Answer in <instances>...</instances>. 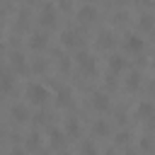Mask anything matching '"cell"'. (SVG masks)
Instances as JSON below:
<instances>
[{
  "mask_svg": "<svg viewBox=\"0 0 155 155\" xmlns=\"http://www.w3.org/2000/svg\"><path fill=\"white\" fill-rule=\"evenodd\" d=\"M10 155H24V150H19V148H12V153Z\"/></svg>",
  "mask_w": 155,
  "mask_h": 155,
  "instance_id": "cell-27",
  "label": "cell"
},
{
  "mask_svg": "<svg viewBox=\"0 0 155 155\" xmlns=\"http://www.w3.org/2000/svg\"><path fill=\"white\" fill-rule=\"evenodd\" d=\"M56 19H58V10L48 2V5H44L41 7V15H39V22L44 24V27H53L56 24Z\"/></svg>",
  "mask_w": 155,
  "mask_h": 155,
  "instance_id": "cell-3",
  "label": "cell"
},
{
  "mask_svg": "<svg viewBox=\"0 0 155 155\" xmlns=\"http://www.w3.org/2000/svg\"><path fill=\"white\" fill-rule=\"evenodd\" d=\"M68 68H70V61L65 56H61V70H68Z\"/></svg>",
  "mask_w": 155,
  "mask_h": 155,
  "instance_id": "cell-24",
  "label": "cell"
},
{
  "mask_svg": "<svg viewBox=\"0 0 155 155\" xmlns=\"http://www.w3.org/2000/svg\"><path fill=\"white\" fill-rule=\"evenodd\" d=\"M143 46H145V41H143L140 36H136V34H128V36H126V48H128L131 53H140Z\"/></svg>",
  "mask_w": 155,
  "mask_h": 155,
  "instance_id": "cell-6",
  "label": "cell"
},
{
  "mask_svg": "<svg viewBox=\"0 0 155 155\" xmlns=\"http://www.w3.org/2000/svg\"><path fill=\"white\" fill-rule=\"evenodd\" d=\"M126 85H128V90H136V87L140 85V75H138V73H131V75H128V82H126Z\"/></svg>",
  "mask_w": 155,
  "mask_h": 155,
  "instance_id": "cell-21",
  "label": "cell"
},
{
  "mask_svg": "<svg viewBox=\"0 0 155 155\" xmlns=\"http://www.w3.org/2000/svg\"><path fill=\"white\" fill-rule=\"evenodd\" d=\"M2 48H5V46H2V44H0V53H2Z\"/></svg>",
  "mask_w": 155,
  "mask_h": 155,
  "instance_id": "cell-30",
  "label": "cell"
},
{
  "mask_svg": "<svg viewBox=\"0 0 155 155\" xmlns=\"http://www.w3.org/2000/svg\"><path fill=\"white\" fill-rule=\"evenodd\" d=\"M150 128H153V131H155V116H153V119H150Z\"/></svg>",
  "mask_w": 155,
  "mask_h": 155,
  "instance_id": "cell-28",
  "label": "cell"
},
{
  "mask_svg": "<svg viewBox=\"0 0 155 155\" xmlns=\"http://www.w3.org/2000/svg\"><path fill=\"white\" fill-rule=\"evenodd\" d=\"M124 65H126V61H124L121 56H111V58H109V70H111V73L124 70Z\"/></svg>",
  "mask_w": 155,
  "mask_h": 155,
  "instance_id": "cell-14",
  "label": "cell"
},
{
  "mask_svg": "<svg viewBox=\"0 0 155 155\" xmlns=\"http://www.w3.org/2000/svg\"><path fill=\"white\" fill-rule=\"evenodd\" d=\"M61 155H73V153H61Z\"/></svg>",
  "mask_w": 155,
  "mask_h": 155,
  "instance_id": "cell-31",
  "label": "cell"
},
{
  "mask_svg": "<svg viewBox=\"0 0 155 155\" xmlns=\"http://www.w3.org/2000/svg\"><path fill=\"white\" fill-rule=\"evenodd\" d=\"M136 116H140V119H153V116H155V104H153V102H140L138 109H136Z\"/></svg>",
  "mask_w": 155,
  "mask_h": 155,
  "instance_id": "cell-8",
  "label": "cell"
},
{
  "mask_svg": "<svg viewBox=\"0 0 155 155\" xmlns=\"http://www.w3.org/2000/svg\"><path fill=\"white\" fill-rule=\"evenodd\" d=\"M12 68L19 70V73L27 70V63H24V56H22V53H15V56H12Z\"/></svg>",
  "mask_w": 155,
  "mask_h": 155,
  "instance_id": "cell-17",
  "label": "cell"
},
{
  "mask_svg": "<svg viewBox=\"0 0 155 155\" xmlns=\"http://www.w3.org/2000/svg\"><path fill=\"white\" fill-rule=\"evenodd\" d=\"M138 24H140V29H143V31H150V29H155V19H153L150 15H143Z\"/></svg>",
  "mask_w": 155,
  "mask_h": 155,
  "instance_id": "cell-19",
  "label": "cell"
},
{
  "mask_svg": "<svg viewBox=\"0 0 155 155\" xmlns=\"http://www.w3.org/2000/svg\"><path fill=\"white\" fill-rule=\"evenodd\" d=\"M92 107H94L97 111H107V109L111 107V102H109V97H107L104 92H97V94H92Z\"/></svg>",
  "mask_w": 155,
  "mask_h": 155,
  "instance_id": "cell-7",
  "label": "cell"
},
{
  "mask_svg": "<svg viewBox=\"0 0 155 155\" xmlns=\"http://www.w3.org/2000/svg\"><path fill=\"white\" fill-rule=\"evenodd\" d=\"M70 102H73L70 99V90L68 87H58L56 90V104L58 107H70Z\"/></svg>",
  "mask_w": 155,
  "mask_h": 155,
  "instance_id": "cell-10",
  "label": "cell"
},
{
  "mask_svg": "<svg viewBox=\"0 0 155 155\" xmlns=\"http://www.w3.org/2000/svg\"><path fill=\"white\" fill-rule=\"evenodd\" d=\"M0 140H2V128H0Z\"/></svg>",
  "mask_w": 155,
  "mask_h": 155,
  "instance_id": "cell-29",
  "label": "cell"
},
{
  "mask_svg": "<svg viewBox=\"0 0 155 155\" xmlns=\"http://www.w3.org/2000/svg\"><path fill=\"white\" fill-rule=\"evenodd\" d=\"M65 131H68V136H80V124L75 121V119H68V124H65Z\"/></svg>",
  "mask_w": 155,
  "mask_h": 155,
  "instance_id": "cell-20",
  "label": "cell"
},
{
  "mask_svg": "<svg viewBox=\"0 0 155 155\" xmlns=\"http://www.w3.org/2000/svg\"><path fill=\"white\" fill-rule=\"evenodd\" d=\"M92 131H94V136H107V133H109V124H107L104 119H99V121H94Z\"/></svg>",
  "mask_w": 155,
  "mask_h": 155,
  "instance_id": "cell-15",
  "label": "cell"
},
{
  "mask_svg": "<svg viewBox=\"0 0 155 155\" xmlns=\"http://www.w3.org/2000/svg\"><path fill=\"white\" fill-rule=\"evenodd\" d=\"M27 97H29L31 104H44L48 99V90L44 85H39V82H29L27 85Z\"/></svg>",
  "mask_w": 155,
  "mask_h": 155,
  "instance_id": "cell-2",
  "label": "cell"
},
{
  "mask_svg": "<svg viewBox=\"0 0 155 155\" xmlns=\"http://www.w3.org/2000/svg\"><path fill=\"white\" fill-rule=\"evenodd\" d=\"M12 90V78L7 70H0V92H10Z\"/></svg>",
  "mask_w": 155,
  "mask_h": 155,
  "instance_id": "cell-13",
  "label": "cell"
},
{
  "mask_svg": "<svg viewBox=\"0 0 155 155\" xmlns=\"http://www.w3.org/2000/svg\"><path fill=\"white\" fill-rule=\"evenodd\" d=\"M27 148L29 150H39L41 148V136L39 133H29L27 136Z\"/></svg>",
  "mask_w": 155,
  "mask_h": 155,
  "instance_id": "cell-16",
  "label": "cell"
},
{
  "mask_svg": "<svg viewBox=\"0 0 155 155\" xmlns=\"http://www.w3.org/2000/svg\"><path fill=\"white\" fill-rule=\"evenodd\" d=\"M63 143H65V136L53 128V131H51V145H53V148H63Z\"/></svg>",
  "mask_w": 155,
  "mask_h": 155,
  "instance_id": "cell-18",
  "label": "cell"
},
{
  "mask_svg": "<svg viewBox=\"0 0 155 155\" xmlns=\"http://www.w3.org/2000/svg\"><path fill=\"white\" fill-rule=\"evenodd\" d=\"M116 143H119V145H126V143H128V133H126V131H121V133L116 136Z\"/></svg>",
  "mask_w": 155,
  "mask_h": 155,
  "instance_id": "cell-23",
  "label": "cell"
},
{
  "mask_svg": "<svg viewBox=\"0 0 155 155\" xmlns=\"http://www.w3.org/2000/svg\"><path fill=\"white\" fill-rule=\"evenodd\" d=\"M10 114H12V119H15V121H19V124H24V121L29 119V111H27V107H24V104H15V107L10 109Z\"/></svg>",
  "mask_w": 155,
  "mask_h": 155,
  "instance_id": "cell-11",
  "label": "cell"
},
{
  "mask_svg": "<svg viewBox=\"0 0 155 155\" xmlns=\"http://www.w3.org/2000/svg\"><path fill=\"white\" fill-rule=\"evenodd\" d=\"M82 155H97V148H94V143L85 140V143H82Z\"/></svg>",
  "mask_w": 155,
  "mask_h": 155,
  "instance_id": "cell-22",
  "label": "cell"
},
{
  "mask_svg": "<svg viewBox=\"0 0 155 155\" xmlns=\"http://www.w3.org/2000/svg\"><path fill=\"white\" fill-rule=\"evenodd\" d=\"M75 63H78V68H80L85 75H94V73H97V61H94V56L87 53V51H78Z\"/></svg>",
  "mask_w": 155,
  "mask_h": 155,
  "instance_id": "cell-1",
  "label": "cell"
},
{
  "mask_svg": "<svg viewBox=\"0 0 155 155\" xmlns=\"http://www.w3.org/2000/svg\"><path fill=\"white\" fill-rule=\"evenodd\" d=\"M61 41H63V46H68V48L82 46V36H80V31H75V29H65V31L61 34Z\"/></svg>",
  "mask_w": 155,
  "mask_h": 155,
  "instance_id": "cell-4",
  "label": "cell"
},
{
  "mask_svg": "<svg viewBox=\"0 0 155 155\" xmlns=\"http://www.w3.org/2000/svg\"><path fill=\"white\" fill-rule=\"evenodd\" d=\"M78 19L85 22V24L94 22V19H97V7H94V5H80V7H78Z\"/></svg>",
  "mask_w": 155,
  "mask_h": 155,
  "instance_id": "cell-5",
  "label": "cell"
},
{
  "mask_svg": "<svg viewBox=\"0 0 155 155\" xmlns=\"http://www.w3.org/2000/svg\"><path fill=\"white\" fill-rule=\"evenodd\" d=\"M128 155H133V153H128Z\"/></svg>",
  "mask_w": 155,
  "mask_h": 155,
  "instance_id": "cell-33",
  "label": "cell"
},
{
  "mask_svg": "<svg viewBox=\"0 0 155 155\" xmlns=\"http://www.w3.org/2000/svg\"><path fill=\"white\" fill-rule=\"evenodd\" d=\"M46 44H48V39H46V34H44V31H36V34H31V39H29V46H31L34 51H41V48H46Z\"/></svg>",
  "mask_w": 155,
  "mask_h": 155,
  "instance_id": "cell-9",
  "label": "cell"
},
{
  "mask_svg": "<svg viewBox=\"0 0 155 155\" xmlns=\"http://www.w3.org/2000/svg\"><path fill=\"white\" fill-rule=\"evenodd\" d=\"M138 2H148V0H138Z\"/></svg>",
  "mask_w": 155,
  "mask_h": 155,
  "instance_id": "cell-32",
  "label": "cell"
},
{
  "mask_svg": "<svg viewBox=\"0 0 155 155\" xmlns=\"http://www.w3.org/2000/svg\"><path fill=\"white\" fill-rule=\"evenodd\" d=\"M140 145H143L145 150H150V145H153V143H150V138H143V143H140Z\"/></svg>",
  "mask_w": 155,
  "mask_h": 155,
  "instance_id": "cell-26",
  "label": "cell"
},
{
  "mask_svg": "<svg viewBox=\"0 0 155 155\" xmlns=\"http://www.w3.org/2000/svg\"><path fill=\"white\" fill-rule=\"evenodd\" d=\"M34 70H46V63H44V61H36V63H34Z\"/></svg>",
  "mask_w": 155,
  "mask_h": 155,
  "instance_id": "cell-25",
  "label": "cell"
},
{
  "mask_svg": "<svg viewBox=\"0 0 155 155\" xmlns=\"http://www.w3.org/2000/svg\"><path fill=\"white\" fill-rule=\"evenodd\" d=\"M114 44H116V36H114L111 31H102V34H99V41H97L99 48H111Z\"/></svg>",
  "mask_w": 155,
  "mask_h": 155,
  "instance_id": "cell-12",
  "label": "cell"
}]
</instances>
